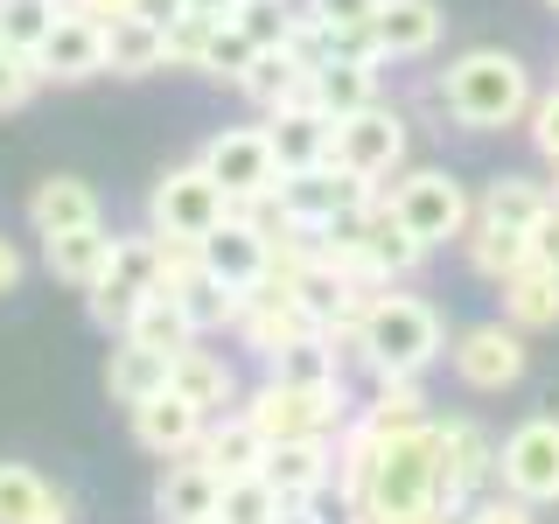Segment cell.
Listing matches in <instances>:
<instances>
[{
	"instance_id": "19",
	"label": "cell",
	"mask_w": 559,
	"mask_h": 524,
	"mask_svg": "<svg viewBox=\"0 0 559 524\" xmlns=\"http://www.w3.org/2000/svg\"><path fill=\"white\" fill-rule=\"evenodd\" d=\"M168 392H182L197 413L217 419L224 406H238V371L217 357V349L189 343V349H175V357H168Z\"/></svg>"
},
{
	"instance_id": "10",
	"label": "cell",
	"mask_w": 559,
	"mask_h": 524,
	"mask_svg": "<svg viewBox=\"0 0 559 524\" xmlns=\"http://www.w3.org/2000/svg\"><path fill=\"white\" fill-rule=\"evenodd\" d=\"M197 162H203L210 182L231 196V210L252 203V196H273V189H280V162H273L266 127H224V133L197 154Z\"/></svg>"
},
{
	"instance_id": "9",
	"label": "cell",
	"mask_w": 559,
	"mask_h": 524,
	"mask_svg": "<svg viewBox=\"0 0 559 524\" xmlns=\"http://www.w3.org/2000/svg\"><path fill=\"white\" fill-rule=\"evenodd\" d=\"M224 217H231V196L203 175V162L168 168L147 196V231H162V238H210Z\"/></svg>"
},
{
	"instance_id": "51",
	"label": "cell",
	"mask_w": 559,
	"mask_h": 524,
	"mask_svg": "<svg viewBox=\"0 0 559 524\" xmlns=\"http://www.w3.org/2000/svg\"><path fill=\"white\" fill-rule=\"evenodd\" d=\"M189 8L210 14V22H238V8H245V0H189Z\"/></svg>"
},
{
	"instance_id": "23",
	"label": "cell",
	"mask_w": 559,
	"mask_h": 524,
	"mask_svg": "<svg viewBox=\"0 0 559 524\" xmlns=\"http://www.w3.org/2000/svg\"><path fill=\"white\" fill-rule=\"evenodd\" d=\"M105 70H112V78H154V70H168L162 22H147V14H112V22H105Z\"/></svg>"
},
{
	"instance_id": "38",
	"label": "cell",
	"mask_w": 559,
	"mask_h": 524,
	"mask_svg": "<svg viewBox=\"0 0 559 524\" xmlns=\"http://www.w3.org/2000/svg\"><path fill=\"white\" fill-rule=\"evenodd\" d=\"M252 57H259L252 35H245L238 22H217V28H210V43H203V63L197 70H203V78H217V84H238Z\"/></svg>"
},
{
	"instance_id": "31",
	"label": "cell",
	"mask_w": 559,
	"mask_h": 524,
	"mask_svg": "<svg viewBox=\"0 0 559 524\" xmlns=\"http://www.w3.org/2000/svg\"><path fill=\"white\" fill-rule=\"evenodd\" d=\"M462 252H468V266H476L483 279H497V287L524 266V259H532V252H524V231H511V224H489V217H468Z\"/></svg>"
},
{
	"instance_id": "50",
	"label": "cell",
	"mask_w": 559,
	"mask_h": 524,
	"mask_svg": "<svg viewBox=\"0 0 559 524\" xmlns=\"http://www.w3.org/2000/svg\"><path fill=\"white\" fill-rule=\"evenodd\" d=\"M273 524H329V517L314 511V497H308V503H280V517H273Z\"/></svg>"
},
{
	"instance_id": "22",
	"label": "cell",
	"mask_w": 559,
	"mask_h": 524,
	"mask_svg": "<svg viewBox=\"0 0 559 524\" xmlns=\"http://www.w3.org/2000/svg\"><path fill=\"white\" fill-rule=\"evenodd\" d=\"M28 224H35V238H49V231H84V224H105L98 189H92V182H78V175H49V182H35V196H28Z\"/></svg>"
},
{
	"instance_id": "43",
	"label": "cell",
	"mask_w": 559,
	"mask_h": 524,
	"mask_svg": "<svg viewBox=\"0 0 559 524\" xmlns=\"http://www.w3.org/2000/svg\"><path fill=\"white\" fill-rule=\"evenodd\" d=\"M454 524H538V503L511 497V489H497V497H489V489H483V497L468 503V511L454 517Z\"/></svg>"
},
{
	"instance_id": "34",
	"label": "cell",
	"mask_w": 559,
	"mask_h": 524,
	"mask_svg": "<svg viewBox=\"0 0 559 524\" xmlns=\"http://www.w3.org/2000/svg\"><path fill=\"white\" fill-rule=\"evenodd\" d=\"M175 301H182L197 336H224V329L238 322V287H224L217 273H189L182 287H175Z\"/></svg>"
},
{
	"instance_id": "52",
	"label": "cell",
	"mask_w": 559,
	"mask_h": 524,
	"mask_svg": "<svg viewBox=\"0 0 559 524\" xmlns=\"http://www.w3.org/2000/svg\"><path fill=\"white\" fill-rule=\"evenodd\" d=\"M546 8H552V14H559V0H546Z\"/></svg>"
},
{
	"instance_id": "39",
	"label": "cell",
	"mask_w": 559,
	"mask_h": 524,
	"mask_svg": "<svg viewBox=\"0 0 559 524\" xmlns=\"http://www.w3.org/2000/svg\"><path fill=\"white\" fill-rule=\"evenodd\" d=\"M63 14V0H0V43L8 49H28L35 57V43L49 35V22Z\"/></svg>"
},
{
	"instance_id": "44",
	"label": "cell",
	"mask_w": 559,
	"mask_h": 524,
	"mask_svg": "<svg viewBox=\"0 0 559 524\" xmlns=\"http://www.w3.org/2000/svg\"><path fill=\"white\" fill-rule=\"evenodd\" d=\"M524 127H532V147L546 154V162L559 168V84L552 92H538L532 98V112H524Z\"/></svg>"
},
{
	"instance_id": "15",
	"label": "cell",
	"mask_w": 559,
	"mask_h": 524,
	"mask_svg": "<svg viewBox=\"0 0 559 524\" xmlns=\"http://www.w3.org/2000/svg\"><path fill=\"white\" fill-rule=\"evenodd\" d=\"M217 489H224V476L203 462L197 448H189V454H168L162 483H154V517H162V524H197V517H217Z\"/></svg>"
},
{
	"instance_id": "35",
	"label": "cell",
	"mask_w": 559,
	"mask_h": 524,
	"mask_svg": "<svg viewBox=\"0 0 559 524\" xmlns=\"http://www.w3.org/2000/svg\"><path fill=\"white\" fill-rule=\"evenodd\" d=\"M140 301H147V287H140V279H127L119 266H105L92 287H84V314H92L105 336H127V322H133Z\"/></svg>"
},
{
	"instance_id": "26",
	"label": "cell",
	"mask_w": 559,
	"mask_h": 524,
	"mask_svg": "<svg viewBox=\"0 0 559 524\" xmlns=\"http://www.w3.org/2000/svg\"><path fill=\"white\" fill-rule=\"evenodd\" d=\"M503 322L511 329H559V266H538V259H524V266L503 279Z\"/></svg>"
},
{
	"instance_id": "53",
	"label": "cell",
	"mask_w": 559,
	"mask_h": 524,
	"mask_svg": "<svg viewBox=\"0 0 559 524\" xmlns=\"http://www.w3.org/2000/svg\"><path fill=\"white\" fill-rule=\"evenodd\" d=\"M197 524H217V517H197Z\"/></svg>"
},
{
	"instance_id": "25",
	"label": "cell",
	"mask_w": 559,
	"mask_h": 524,
	"mask_svg": "<svg viewBox=\"0 0 559 524\" xmlns=\"http://www.w3.org/2000/svg\"><path fill=\"white\" fill-rule=\"evenodd\" d=\"M0 524H70V497L49 489L28 462H0Z\"/></svg>"
},
{
	"instance_id": "47",
	"label": "cell",
	"mask_w": 559,
	"mask_h": 524,
	"mask_svg": "<svg viewBox=\"0 0 559 524\" xmlns=\"http://www.w3.org/2000/svg\"><path fill=\"white\" fill-rule=\"evenodd\" d=\"M22 273H28V259L14 252V238H0V294H14V287H22Z\"/></svg>"
},
{
	"instance_id": "32",
	"label": "cell",
	"mask_w": 559,
	"mask_h": 524,
	"mask_svg": "<svg viewBox=\"0 0 559 524\" xmlns=\"http://www.w3.org/2000/svg\"><path fill=\"white\" fill-rule=\"evenodd\" d=\"M546 203H552V189H546V182H532V175H497V182H489L483 196H476V217L511 224V231H532Z\"/></svg>"
},
{
	"instance_id": "48",
	"label": "cell",
	"mask_w": 559,
	"mask_h": 524,
	"mask_svg": "<svg viewBox=\"0 0 559 524\" xmlns=\"http://www.w3.org/2000/svg\"><path fill=\"white\" fill-rule=\"evenodd\" d=\"M70 14H92V22H112V14H133V0H63Z\"/></svg>"
},
{
	"instance_id": "18",
	"label": "cell",
	"mask_w": 559,
	"mask_h": 524,
	"mask_svg": "<svg viewBox=\"0 0 559 524\" xmlns=\"http://www.w3.org/2000/svg\"><path fill=\"white\" fill-rule=\"evenodd\" d=\"M203 427H210V413H197L182 392H154V398H140L133 406V441L147 448V454H189L203 441Z\"/></svg>"
},
{
	"instance_id": "2",
	"label": "cell",
	"mask_w": 559,
	"mask_h": 524,
	"mask_svg": "<svg viewBox=\"0 0 559 524\" xmlns=\"http://www.w3.org/2000/svg\"><path fill=\"white\" fill-rule=\"evenodd\" d=\"M532 70H524L511 49H462L448 70H441V105L454 127L468 133H503V127H524L532 112Z\"/></svg>"
},
{
	"instance_id": "13",
	"label": "cell",
	"mask_w": 559,
	"mask_h": 524,
	"mask_svg": "<svg viewBox=\"0 0 559 524\" xmlns=\"http://www.w3.org/2000/svg\"><path fill=\"white\" fill-rule=\"evenodd\" d=\"M35 70H43V84H84L105 70V22H92V14H57L49 22V35L35 43Z\"/></svg>"
},
{
	"instance_id": "1",
	"label": "cell",
	"mask_w": 559,
	"mask_h": 524,
	"mask_svg": "<svg viewBox=\"0 0 559 524\" xmlns=\"http://www.w3.org/2000/svg\"><path fill=\"white\" fill-rule=\"evenodd\" d=\"M433 357H448L441 314L427 301H413V294L378 287L357 314V349H349V364H364L371 378H419Z\"/></svg>"
},
{
	"instance_id": "41",
	"label": "cell",
	"mask_w": 559,
	"mask_h": 524,
	"mask_svg": "<svg viewBox=\"0 0 559 524\" xmlns=\"http://www.w3.org/2000/svg\"><path fill=\"white\" fill-rule=\"evenodd\" d=\"M35 92H43V70H35V57L0 43V112H22Z\"/></svg>"
},
{
	"instance_id": "28",
	"label": "cell",
	"mask_w": 559,
	"mask_h": 524,
	"mask_svg": "<svg viewBox=\"0 0 559 524\" xmlns=\"http://www.w3.org/2000/svg\"><path fill=\"white\" fill-rule=\"evenodd\" d=\"M105 392H112V406H140V398H154V392H168V357L162 349H147V343H133V336H119V349L105 357Z\"/></svg>"
},
{
	"instance_id": "21",
	"label": "cell",
	"mask_w": 559,
	"mask_h": 524,
	"mask_svg": "<svg viewBox=\"0 0 559 524\" xmlns=\"http://www.w3.org/2000/svg\"><path fill=\"white\" fill-rule=\"evenodd\" d=\"M371 98H378V63H364V57H329V63L308 70V105L329 119L364 112Z\"/></svg>"
},
{
	"instance_id": "16",
	"label": "cell",
	"mask_w": 559,
	"mask_h": 524,
	"mask_svg": "<svg viewBox=\"0 0 559 524\" xmlns=\"http://www.w3.org/2000/svg\"><path fill=\"white\" fill-rule=\"evenodd\" d=\"M197 252H203V273H217L224 287H238V294H245V287H259V279H266L273 245H266V238H259L252 224H245L238 210H231V217H224L210 238H197Z\"/></svg>"
},
{
	"instance_id": "37",
	"label": "cell",
	"mask_w": 559,
	"mask_h": 524,
	"mask_svg": "<svg viewBox=\"0 0 559 524\" xmlns=\"http://www.w3.org/2000/svg\"><path fill=\"white\" fill-rule=\"evenodd\" d=\"M364 419L384 433H399V427H419L427 419V392H419V378H378V392H371V406H364Z\"/></svg>"
},
{
	"instance_id": "5",
	"label": "cell",
	"mask_w": 559,
	"mask_h": 524,
	"mask_svg": "<svg viewBox=\"0 0 559 524\" xmlns=\"http://www.w3.org/2000/svg\"><path fill=\"white\" fill-rule=\"evenodd\" d=\"M280 210H287L294 231H329L336 217L349 210H364L378 196V182H364V175H349L343 162H308V168H280Z\"/></svg>"
},
{
	"instance_id": "36",
	"label": "cell",
	"mask_w": 559,
	"mask_h": 524,
	"mask_svg": "<svg viewBox=\"0 0 559 524\" xmlns=\"http://www.w3.org/2000/svg\"><path fill=\"white\" fill-rule=\"evenodd\" d=\"M280 517V489L266 476H231L217 489V524H273Z\"/></svg>"
},
{
	"instance_id": "11",
	"label": "cell",
	"mask_w": 559,
	"mask_h": 524,
	"mask_svg": "<svg viewBox=\"0 0 559 524\" xmlns=\"http://www.w3.org/2000/svg\"><path fill=\"white\" fill-rule=\"evenodd\" d=\"M329 162H343L349 175H364V182L399 175V168H406V119H399L384 98H371L364 112L336 119V147H329Z\"/></svg>"
},
{
	"instance_id": "8",
	"label": "cell",
	"mask_w": 559,
	"mask_h": 524,
	"mask_svg": "<svg viewBox=\"0 0 559 524\" xmlns=\"http://www.w3.org/2000/svg\"><path fill=\"white\" fill-rule=\"evenodd\" d=\"M497 483L524 503H559V419L538 413V419H518L511 433L497 441Z\"/></svg>"
},
{
	"instance_id": "42",
	"label": "cell",
	"mask_w": 559,
	"mask_h": 524,
	"mask_svg": "<svg viewBox=\"0 0 559 524\" xmlns=\"http://www.w3.org/2000/svg\"><path fill=\"white\" fill-rule=\"evenodd\" d=\"M210 28H217V22H210V14H197V8H182V14H175V22L162 28V35H168V63L197 70V63H203V43H210Z\"/></svg>"
},
{
	"instance_id": "29",
	"label": "cell",
	"mask_w": 559,
	"mask_h": 524,
	"mask_svg": "<svg viewBox=\"0 0 559 524\" xmlns=\"http://www.w3.org/2000/svg\"><path fill=\"white\" fill-rule=\"evenodd\" d=\"M238 92L259 105V112H273V105H308V70L287 57V49H259L252 63H245Z\"/></svg>"
},
{
	"instance_id": "14",
	"label": "cell",
	"mask_w": 559,
	"mask_h": 524,
	"mask_svg": "<svg viewBox=\"0 0 559 524\" xmlns=\"http://www.w3.org/2000/svg\"><path fill=\"white\" fill-rule=\"evenodd\" d=\"M280 503H308L336 483V433H294V441H273L266 448V468H259Z\"/></svg>"
},
{
	"instance_id": "6",
	"label": "cell",
	"mask_w": 559,
	"mask_h": 524,
	"mask_svg": "<svg viewBox=\"0 0 559 524\" xmlns=\"http://www.w3.org/2000/svg\"><path fill=\"white\" fill-rule=\"evenodd\" d=\"M384 210H392L406 231L427 245H448V238H462L468 231V217H476V203H468V189L454 182L448 168H413V175H399L392 182V196H384Z\"/></svg>"
},
{
	"instance_id": "20",
	"label": "cell",
	"mask_w": 559,
	"mask_h": 524,
	"mask_svg": "<svg viewBox=\"0 0 559 524\" xmlns=\"http://www.w3.org/2000/svg\"><path fill=\"white\" fill-rule=\"evenodd\" d=\"M266 140H273L280 168H308V162H329V147H336V119L314 112V105H273V112H266Z\"/></svg>"
},
{
	"instance_id": "27",
	"label": "cell",
	"mask_w": 559,
	"mask_h": 524,
	"mask_svg": "<svg viewBox=\"0 0 559 524\" xmlns=\"http://www.w3.org/2000/svg\"><path fill=\"white\" fill-rule=\"evenodd\" d=\"M43 266H49V279H63V287H92V279L112 266V238H105V224L49 231L43 238Z\"/></svg>"
},
{
	"instance_id": "33",
	"label": "cell",
	"mask_w": 559,
	"mask_h": 524,
	"mask_svg": "<svg viewBox=\"0 0 559 524\" xmlns=\"http://www.w3.org/2000/svg\"><path fill=\"white\" fill-rule=\"evenodd\" d=\"M127 336L147 343V349H162V357H175V349H189V343H203L197 329H189V314H182V301H175V294H147V301L133 308Z\"/></svg>"
},
{
	"instance_id": "3",
	"label": "cell",
	"mask_w": 559,
	"mask_h": 524,
	"mask_svg": "<svg viewBox=\"0 0 559 524\" xmlns=\"http://www.w3.org/2000/svg\"><path fill=\"white\" fill-rule=\"evenodd\" d=\"M433 483H441L433 419H419V427H399V433L378 441L371 476H364V503H349V511H364V517H419V511H433Z\"/></svg>"
},
{
	"instance_id": "46",
	"label": "cell",
	"mask_w": 559,
	"mask_h": 524,
	"mask_svg": "<svg viewBox=\"0 0 559 524\" xmlns=\"http://www.w3.org/2000/svg\"><path fill=\"white\" fill-rule=\"evenodd\" d=\"M524 252H532L538 266H559V203H546V210H538V224L524 231Z\"/></svg>"
},
{
	"instance_id": "7",
	"label": "cell",
	"mask_w": 559,
	"mask_h": 524,
	"mask_svg": "<svg viewBox=\"0 0 559 524\" xmlns=\"http://www.w3.org/2000/svg\"><path fill=\"white\" fill-rule=\"evenodd\" d=\"M433 454H441V483H433V511L462 517L468 503L497 483V441L476 419H433Z\"/></svg>"
},
{
	"instance_id": "4",
	"label": "cell",
	"mask_w": 559,
	"mask_h": 524,
	"mask_svg": "<svg viewBox=\"0 0 559 524\" xmlns=\"http://www.w3.org/2000/svg\"><path fill=\"white\" fill-rule=\"evenodd\" d=\"M238 413L252 419L273 448V441H294V433H343L349 427V392L343 384H280V378H266Z\"/></svg>"
},
{
	"instance_id": "12",
	"label": "cell",
	"mask_w": 559,
	"mask_h": 524,
	"mask_svg": "<svg viewBox=\"0 0 559 524\" xmlns=\"http://www.w3.org/2000/svg\"><path fill=\"white\" fill-rule=\"evenodd\" d=\"M448 364L468 392H511L524 378V364H532V349H524V329H511V322H476L454 336Z\"/></svg>"
},
{
	"instance_id": "54",
	"label": "cell",
	"mask_w": 559,
	"mask_h": 524,
	"mask_svg": "<svg viewBox=\"0 0 559 524\" xmlns=\"http://www.w3.org/2000/svg\"><path fill=\"white\" fill-rule=\"evenodd\" d=\"M552 203H559V189H552Z\"/></svg>"
},
{
	"instance_id": "49",
	"label": "cell",
	"mask_w": 559,
	"mask_h": 524,
	"mask_svg": "<svg viewBox=\"0 0 559 524\" xmlns=\"http://www.w3.org/2000/svg\"><path fill=\"white\" fill-rule=\"evenodd\" d=\"M182 8H189V0H133V14H147V22H162V28H168Z\"/></svg>"
},
{
	"instance_id": "17",
	"label": "cell",
	"mask_w": 559,
	"mask_h": 524,
	"mask_svg": "<svg viewBox=\"0 0 559 524\" xmlns=\"http://www.w3.org/2000/svg\"><path fill=\"white\" fill-rule=\"evenodd\" d=\"M371 43H378V63L427 57V49L441 43V8H433V0H378Z\"/></svg>"
},
{
	"instance_id": "45",
	"label": "cell",
	"mask_w": 559,
	"mask_h": 524,
	"mask_svg": "<svg viewBox=\"0 0 559 524\" xmlns=\"http://www.w3.org/2000/svg\"><path fill=\"white\" fill-rule=\"evenodd\" d=\"M301 8H308L322 28H371L378 0H301Z\"/></svg>"
},
{
	"instance_id": "30",
	"label": "cell",
	"mask_w": 559,
	"mask_h": 524,
	"mask_svg": "<svg viewBox=\"0 0 559 524\" xmlns=\"http://www.w3.org/2000/svg\"><path fill=\"white\" fill-rule=\"evenodd\" d=\"M273 378L280 384H343V349L329 329H308V336H294L287 349H273Z\"/></svg>"
},
{
	"instance_id": "40",
	"label": "cell",
	"mask_w": 559,
	"mask_h": 524,
	"mask_svg": "<svg viewBox=\"0 0 559 524\" xmlns=\"http://www.w3.org/2000/svg\"><path fill=\"white\" fill-rule=\"evenodd\" d=\"M294 14H301L294 0H245V8H238V28L252 35L259 49H287V35H294Z\"/></svg>"
},
{
	"instance_id": "24",
	"label": "cell",
	"mask_w": 559,
	"mask_h": 524,
	"mask_svg": "<svg viewBox=\"0 0 559 524\" xmlns=\"http://www.w3.org/2000/svg\"><path fill=\"white\" fill-rule=\"evenodd\" d=\"M197 454H203L210 468H217L224 483H231V476H259V468H266V433H259L245 413H217V419L203 427Z\"/></svg>"
}]
</instances>
